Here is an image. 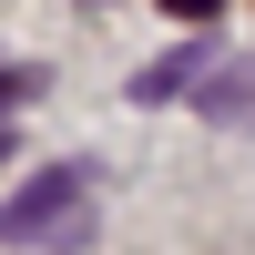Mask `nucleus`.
Segmentation results:
<instances>
[{
	"label": "nucleus",
	"instance_id": "nucleus-4",
	"mask_svg": "<svg viewBox=\"0 0 255 255\" xmlns=\"http://www.w3.org/2000/svg\"><path fill=\"white\" fill-rule=\"evenodd\" d=\"M31 92H41V72H0V113H20Z\"/></svg>",
	"mask_w": 255,
	"mask_h": 255
},
{
	"label": "nucleus",
	"instance_id": "nucleus-3",
	"mask_svg": "<svg viewBox=\"0 0 255 255\" xmlns=\"http://www.w3.org/2000/svg\"><path fill=\"white\" fill-rule=\"evenodd\" d=\"M194 102L225 123V133H255V61H225V51H215V72L194 82Z\"/></svg>",
	"mask_w": 255,
	"mask_h": 255
},
{
	"label": "nucleus",
	"instance_id": "nucleus-6",
	"mask_svg": "<svg viewBox=\"0 0 255 255\" xmlns=\"http://www.w3.org/2000/svg\"><path fill=\"white\" fill-rule=\"evenodd\" d=\"M0 163H10V133H0Z\"/></svg>",
	"mask_w": 255,
	"mask_h": 255
},
{
	"label": "nucleus",
	"instance_id": "nucleus-5",
	"mask_svg": "<svg viewBox=\"0 0 255 255\" xmlns=\"http://www.w3.org/2000/svg\"><path fill=\"white\" fill-rule=\"evenodd\" d=\"M163 10H174V20H215L225 0H163Z\"/></svg>",
	"mask_w": 255,
	"mask_h": 255
},
{
	"label": "nucleus",
	"instance_id": "nucleus-2",
	"mask_svg": "<svg viewBox=\"0 0 255 255\" xmlns=\"http://www.w3.org/2000/svg\"><path fill=\"white\" fill-rule=\"evenodd\" d=\"M204 72H215V41H184V51H163V61L133 72V102H194Z\"/></svg>",
	"mask_w": 255,
	"mask_h": 255
},
{
	"label": "nucleus",
	"instance_id": "nucleus-1",
	"mask_svg": "<svg viewBox=\"0 0 255 255\" xmlns=\"http://www.w3.org/2000/svg\"><path fill=\"white\" fill-rule=\"evenodd\" d=\"M92 235V174L41 163L20 194H0V245H82Z\"/></svg>",
	"mask_w": 255,
	"mask_h": 255
}]
</instances>
